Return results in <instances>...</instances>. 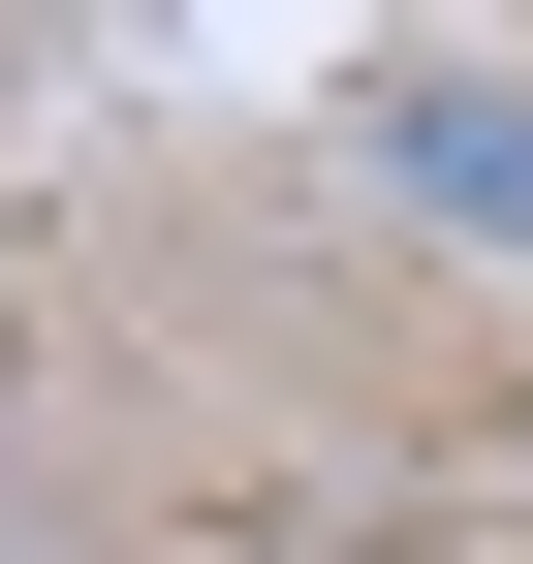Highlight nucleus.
Wrapping results in <instances>:
<instances>
[{
	"mask_svg": "<svg viewBox=\"0 0 533 564\" xmlns=\"http://www.w3.org/2000/svg\"><path fill=\"white\" fill-rule=\"evenodd\" d=\"M346 158L409 188L439 251H533V95H502V63H439V32H409V63H346Z\"/></svg>",
	"mask_w": 533,
	"mask_h": 564,
	"instance_id": "obj_1",
	"label": "nucleus"
}]
</instances>
